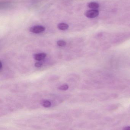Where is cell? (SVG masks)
Returning <instances> with one entry per match:
<instances>
[{"label": "cell", "mask_w": 130, "mask_h": 130, "mask_svg": "<svg viewBox=\"0 0 130 130\" xmlns=\"http://www.w3.org/2000/svg\"><path fill=\"white\" fill-rule=\"evenodd\" d=\"M45 30L44 27L39 25H36L30 28L29 31L33 33L39 34L43 32Z\"/></svg>", "instance_id": "1"}, {"label": "cell", "mask_w": 130, "mask_h": 130, "mask_svg": "<svg viewBox=\"0 0 130 130\" xmlns=\"http://www.w3.org/2000/svg\"><path fill=\"white\" fill-rule=\"evenodd\" d=\"M99 14V11L96 10L92 9L87 10L85 13V15L87 18H93L97 17Z\"/></svg>", "instance_id": "2"}, {"label": "cell", "mask_w": 130, "mask_h": 130, "mask_svg": "<svg viewBox=\"0 0 130 130\" xmlns=\"http://www.w3.org/2000/svg\"><path fill=\"white\" fill-rule=\"evenodd\" d=\"M46 56H47V54L45 53H39L35 54L34 55V58L36 60L41 61V60L44 59Z\"/></svg>", "instance_id": "3"}, {"label": "cell", "mask_w": 130, "mask_h": 130, "mask_svg": "<svg viewBox=\"0 0 130 130\" xmlns=\"http://www.w3.org/2000/svg\"><path fill=\"white\" fill-rule=\"evenodd\" d=\"M57 27L58 29L60 30L64 31V30H66L69 28V25L66 23H59L57 25Z\"/></svg>", "instance_id": "4"}, {"label": "cell", "mask_w": 130, "mask_h": 130, "mask_svg": "<svg viewBox=\"0 0 130 130\" xmlns=\"http://www.w3.org/2000/svg\"><path fill=\"white\" fill-rule=\"evenodd\" d=\"M88 7L90 9H92L96 10V9H98L99 7V5L97 3L95 2H91L89 3L88 4Z\"/></svg>", "instance_id": "5"}, {"label": "cell", "mask_w": 130, "mask_h": 130, "mask_svg": "<svg viewBox=\"0 0 130 130\" xmlns=\"http://www.w3.org/2000/svg\"><path fill=\"white\" fill-rule=\"evenodd\" d=\"M42 106L45 108H49L51 106V102L48 100H44L41 102Z\"/></svg>", "instance_id": "6"}, {"label": "cell", "mask_w": 130, "mask_h": 130, "mask_svg": "<svg viewBox=\"0 0 130 130\" xmlns=\"http://www.w3.org/2000/svg\"><path fill=\"white\" fill-rule=\"evenodd\" d=\"M57 44L59 47H64L66 45V42L64 40H59L57 41Z\"/></svg>", "instance_id": "7"}, {"label": "cell", "mask_w": 130, "mask_h": 130, "mask_svg": "<svg viewBox=\"0 0 130 130\" xmlns=\"http://www.w3.org/2000/svg\"><path fill=\"white\" fill-rule=\"evenodd\" d=\"M69 88V86L68 84H64L60 86L58 88L59 89L62 91H66Z\"/></svg>", "instance_id": "8"}, {"label": "cell", "mask_w": 130, "mask_h": 130, "mask_svg": "<svg viewBox=\"0 0 130 130\" xmlns=\"http://www.w3.org/2000/svg\"><path fill=\"white\" fill-rule=\"evenodd\" d=\"M42 65H43V64L41 62H36L34 64V66H35L36 67H38V68H39V67H41L42 66Z\"/></svg>", "instance_id": "9"}, {"label": "cell", "mask_w": 130, "mask_h": 130, "mask_svg": "<svg viewBox=\"0 0 130 130\" xmlns=\"http://www.w3.org/2000/svg\"><path fill=\"white\" fill-rule=\"evenodd\" d=\"M122 130H130V126H127L123 128Z\"/></svg>", "instance_id": "10"}, {"label": "cell", "mask_w": 130, "mask_h": 130, "mask_svg": "<svg viewBox=\"0 0 130 130\" xmlns=\"http://www.w3.org/2000/svg\"><path fill=\"white\" fill-rule=\"evenodd\" d=\"M2 68V62L1 61L0 62V70L1 71Z\"/></svg>", "instance_id": "11"}]
</instances>
